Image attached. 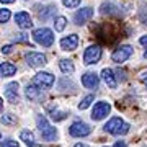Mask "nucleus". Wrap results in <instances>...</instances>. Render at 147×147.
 <instances>
[{
	"instance_id": "obj_18",
	"label": "nucleus",
	"mask_w": 147,
	"mask_h": 147,
	"mask_svg": "<svg viewBox=\"0 0 147 147\" xmlns=\"http://www.w3.org/2000/svg\"><path fill=\"white\" fill-rule=\"evenodd\" d=\"M59 67H61V70H62L64 74H72L74 70H75L72 61H69V59H62V61L59 62Z\"/></svg>"
},
{
	"instance_id": "obj_27",
	"label": "nucleus",
	"mask_w": 147,
	"mask_h": 147,
	"mask_svg": "<svg viewBox=\"0 0 147 147\" xmlns=\"http://www.w3.org/2000/svg\"><path fill=\"white\" fill-rule=\"evenodd\" d=\"M115 147H126V142H124V141H118L115 144Z\"/></svg>"
},
{
	"instance_id": "obj_25",
	"label": "nucleus",
	"mask_w": 147,
	"mask_h": 147,
	"mask_svg": "<svg viewBox=\"0 0 147 147\" xmlns=\"http://www.w3.org/2000/svg\"><path fill=\"white\" fill-rule=\"evenodd\" d=\"M11 51H13V46H10V44H8V46H3V47H2V53H3V54H10Z\"/></svg>"
},
{
	"instance_id": "obj_6",
	"label": "nucleus",
	"mask_w": 147,
	"mask_h": 147,
	"mask_svg": "<svg viewBox=\"0 0 147 147\" xmlns=\"http://www.w3.org/2000/svg\"><path fill=\"white\" fill-rule=\"evenodd\" d=\"M33 84L36 85L38 88H49L54 84V75H51L49 72H39L34 75Z\"/></svg>"
},
{
	"instance_id": "obj_17",
	"label": "nucleus",
	"mask_w": 147,
	"mask_h": 147,
	"mask_svg": "<svg viewBox=\"0 0 147 147\" xmlns=\"http://www.w3.org/2000/svg\"><path fill=\"white\" fill-rule=\"evenodd\" d=\"M20 139H21V141H25V144H26V146H30V147H34V146H36V141H34V136H33V132H31V131H28V129L21 131Z\"/></svg>"
},
{
	"instance_id": "obj_32",
	"label": "nucleus",
	"mask_w": 147,
	"mask_h": 147,
	"mask_svg": "<svg viewBox=\"0 0 147 147\" xmlns=\"http://www.w3.org/2000/svg\"><path fill=\"white\" fill-rule=\"evenodd\" d=\"M144 57H146V59H147V51H146V53H144Z\"/></svg>"
},
{
	"instance_id": "obj_14",
	"label": "nucleus",
	"mask_w": 147,
	"mask_h": 147,
	"mask_svg": "<svg viewBox=\"0 0 147 147\" xmlns=\"http://www.w3.org/2000/svg\"><path fill=\"white\" fill-rule=\"evenodd\" d=\"M5 96L10 103H16L18 101L20 96H18V84L16 82H11V84H8L5 87Z\"/></svg>"
},
{
	"instance_id": "obj_9",
	"label": "nucleus",
	"mask_w": 147,
	"mask_h": 147,
	"mask_svg": "<svg viewBox=\"0 0 147 147\" xmlns=\"http://www.w3.org/2000/svg\"><path fill=\"white\" fill-rule=\"evenodd\" d=\"M26 62L30 67H41L46 64V56L41 53H30L26 54Z\"/></svg>"
},
{
	"instance_id": "obj_16",
	"label": "nucleus",
	"mask_w": 147,
	"mask_h": 147,
	"mask_svg": "<svg viewBox=\"0 0 147 147\" xmlns=\"http://www.w3.org/2000/svg\"><path fill=\"white\" fill-rule=\"evenodd\" d=\"M15 72H16V67L13 64H10V62L0 64V75L2 77H11Z\"/></svg>"
},
{
	"instance_id": "obj_3",
	"label": "nucleus",
	"mask_w": 147,
	"mask_h": 147,
	"mask_svg": "<svg viewBox=\"0 0 147 147\" xmlns=\"http://www.w3.org/2000/svg\"><path fill=\"white\" fill-rule=\"evenodd\" d=\"M33 38H34V41L39 42V44L44 46V47L53 46V42H54V33L51 31L49 28H39V30H34V31H33Z\"/></svg>"
},
{
	"instance_id": "obj_28",
	"label": "nucleus",
	"mask_w": 147,
	"mask_h": 147,
	"mask_svg": "<svg viewBox=\"0 0 147 147\" xmlns=\"http://www.w3.org/2000/svg\"><path fill=\"white\" fill-rule=\"evenodd\" d=\"M141 80H142V84L147 85V72H144V74L141 75Z\"/></svg>"
},
{
	"instance_id": "obj_19",
	"label": "nucleus",
	"mask_w": 147,
	"mask_h": 147,
	"mask_svg": "<svg viewBox=\"0 0 147 147\" xmlns=\"http://www.w3.org/2000/svg\"><path fill=\"white\" fill-rule=\"evenodd\" d=\"M39 95H41V92H39V88H38L34 84L28 85V87H26V96L30 98V100H36Z\"/></svg>"
},
{
	"instance_id": "obj_21",
	"label": "nucleus",
	"mask_w": 147,
	"mask_h": 147,
	"mask_svg": "<svg viewBox=\"0 0 147 147\" xmlns=\"http://www.w3.org/2000/svg\"><path fill=\"white\" fill-rule=\"evenodd\" d=\"M67 25V20L64 18V16H57L56 21H54V28H56V31H62L64 28Z\"/></svg>"
},
{
	"instance_id": "obj_23",
	"label": "nucleus",
	"mask_w": 147,
	"mask_h": 147,
	"mask_svg": "<svg viewBox=\"0 0 147 147\" xmlns=\"http://www.w3.org/2000/svg\"><path fill=\"white\" fill-rule=\"evenodd\" d=\"M64 5L69 7V8H75V7L80 5V0H64Z\"/></svg>"
},
{
	"instance_id": "obj_2",
	"label": "nucleus",
	"mask_w": 147,
	"mask_h": 147,
	"mask_svg": "<svg viewBox=\"0 0 147 147\" xmlns=\"http://www.w3.org/2000/svg\"><path fill=\"white\" fill-rule=\"evenodd\" d=\"M105 131L110 134H115V136H123L129 131V124L124 123L121 118H111L105 124Z\"/></svg>"
},
{
	"instance_id": "obj_8",
	"label": "nucleus",
	"mask_w": 147,
	"mask_h": 147,
	"mask_svg": "<svg viewBox=\"0 0 147 147\" xmlns=\"http://www.w3.org/2000/svg\"><path fill=\"white\" fill-rule=\"evenodd\" d=\"M131 56H132V47L131 46H121L111 54V59H113L115 62H124V61H127Z\"/></svg>"
},
{
	"instance_id": "obj_4",
	"label": "nucleus",
	"mask_w": 147,
	"mask_h": 147,
	"mask_svg": "<svg viewBox=\"0 0 147 147\" xmlns=\"http://www.w3.org/2000/svg\"><path fill=\"white\" fill-rule=\"evenodd\" d=\"M101 57V47L93 44V46H88L84 53V62L87 65H92V64H96Z\"/></svg>"
},
{
	"instance_id": "obj_11",
	"label": "nucleus",
	"mask_w": 147,
	"mask_h": 147,
	"mask_svg": "<svg viewBox=\"0 0 147 147\" xmlns=\"http://www.w3.org/2000/svg\"><path fill=\"white\" fill-rule=\"evenodd\" d=\"M100 84V79H98V75L93 72H87L82 75V85H84L85 88H96Z\"/></svg>"
},
{
	"instance_id": "obj_1",
	"label": "nucleus",
	"mask_w": 147,
	"mask_h": 147,
	"mask_svg": "<svg viewBox=\"0 0 147 147\" xmlns=\"http://www.w3.org/2000/svg\"><path fill=\"white\" fill-rule=\"evenodd\" d=\"M38 127H39L41 137L46 142H54L57 139V129L51 126L44 116H39V118H38Z\"/></svg>"
},
{
	"instance_id": "obj_10",
	"label": "nucleus",
	"mask_w": 147,
	"mask_h": 147,
	"mask_svg": "<svg viewBox=\"0 0 147 147\" xmlns=\"http://www.w3.org/2000/svg\"><path fill=\"white\" fill-rule=\"evenodd\" d=\"M79 46V36L77 34H69V36L61 39V47L64 51H74Z\"/></svg>"
},
{
	"instance_id": "obj_26",
	"label": "nucleus",
	"mask_w": 147,
	"mask_h": 147,
	"mask_svg": "<svg viewBox=\"0 0 147 147\" xmlns=\"http://www.w3.org/2000/svg\"><path fill=\"white\" fill-rule=\"evenodd\" d=\"M139 42H141L142 46H146V47H147V36H142L141 39H139Z\"/></svg>"
},
{
	"instance_id": "obj_12",
	"label": "nucleus",
	"mask_w": 147,
	"mask_h": 147,
	"mask_svg": "<svg viewBox=\"0 0 147 147\" xmlns=\"http://www.w3.org/2000/svg\"><path fill=\"white\" fill-rule=\"evenodd\" d=\"M15 21H16V25H18L21 30H28V28L33 26L31 16H30V13H26V11H20V13H16Z\"/></svg>"
},
{
	"instance_id": "obj_30",
	"label": "nucleus",
	"mask_w": 147,
	"mask_h": 147,
	"mask_svg": "<svg viewBox=\"0 0 147 147\" xmlns=\"http://www.w3.org/2000/svg\"><path fill=\"white\" fill-rule=\"evenodd\" d=\"M74 147H90V146H87V144H75Z\"/></svg>"
},
{
	"instance_id": "obj_29",
	"label": "nucleus",
	"mask_w": 147,
	"mask_h": 147,
	"mask_svg": "<svg viewBox=\"0 0 147 147\" xmlns=\"http://www.w3.org/2000/svg\"><path fill=\"white\" fill-rule=\"evenodd\" d=\"M0 2H2V3H13L15 0H0Z\"/></svg>"
},
{
	"instance_id": "obj_24",
	"label": "nucleus",
	"mask_w": 147,
	"mask_h": 147,
	"mask_svg": "<svg viewBox=\"0 0 147 147\" xmlns=\"http://www.w3.org/2000/svg\"><path fill=\"white\" fill-rule=\"evenodd\" d=\"M2 147H20L16 141H11V139H7V141H2Z\"/></svg>"
},
{
	"instance_id": "obj_31",
	"label": "nucleus",
	"mask_w": 147,
	"mask_h": 147,
	"mask_svg": "<svg viewBox=\"0 0 147 147\" xmlns=\"http://www.w3.org/2000/svg\"><path fill=\"white\" fill-rule=\"evenodd\" d=\"M2 108H3V100L0 98V111H2Z\"/></svg>"
},
{
	"instance_id": "obj_13",
	"label": "nucleus",
	"mask_w": 147,
	"mask_h": 147,
	"mask_svg": "<svg viewBox=\"0 0 147 147\" xmlns=\"http://www.w3.org/2000/svg\"><path fill=\"white\" fill-rule=\"evenodd\" d=\"M92 16H93V8L87 7V8H82V10L77 11L75 16H74V20H75L77 25H84V23H87L88 20H92Z\"/></svg>"
},
{
	"instance_id": "obj_15",
	"label": "nucleus",
	"mask_w": 147,
	"mask_h": 147,
	"mask_svg": "<svg viewBox=\"0 0 147 147\" xmlns=\"http://www.w3.org/2000/svg\"><path fill=\"white\" fill-rule=\"evenodd\" d=\"M101 79H103V82L110 88H116V79H115V75H113V70L111 69H103L101 70Z\"/></svg>"
},
{
	"instance_id": "obj_20",
	"label": "nucleus",
	"mask_w": 147,
	"mask_h": 147,
	"mask_svg": "<svg viewBox=\"0 0 147 147\" xmlns=\"http://www.w3.org/2000/svg\"><path fill=\"white\" fill-rule=\"evenodd\" d=\"M93 100H95L93 95H87V96H84L82 101L79 103V110H87V108L92 105V101H93Z\"/></svg>"
},
{
	"instance_id": "obj_5",
	"label": "nucleus",
	"mask_w": 147,
	"mask_h": 147,
	"mask_svg": "<svg viewBox=\"0 0 147 147\" xmlns=\"http://www.w3.org/2000/svg\"><path fill=\"white\" fill-rule=\"evenodd\" d=\"M111 111V106L110 103H106V101H98V103H95L93 110H92V119L93 121H100L103 118L110 115Z\"/></svg>"
},
{
	"instance_id": "obj_22",
	"label": "nucleus",
	"mask_w": 147,
	"mask_h": 147,
	"mask_svg": "<svg viewBox=\"0 0 147 147\" xmlns=\"http://www.w3.org/2000/svg\"><path fill=\"white\" fill-rule=\"evenodd\" d=\"M8 18H10V10H7V8L0 10V23H5V21H8Z\"/></svg>"
},
{
	"instance_id": "obj_7",
	"label": "nucleus",
	"mask_w": 147,
	"mask_h": 147,
	"mask_svg": "<svg viewBox=\"0 0 147 147\" xmlns=\"http://www.w3.org/2000/svg\"><path fill=\"white\" fill-rule=\"evenodd\" d=\"M69 132L74 137H84V136H88L90 132H92V129H90L88 124H85L82 121H75L72 126L69 127Z\"/></svg>"
}]
</instances>
